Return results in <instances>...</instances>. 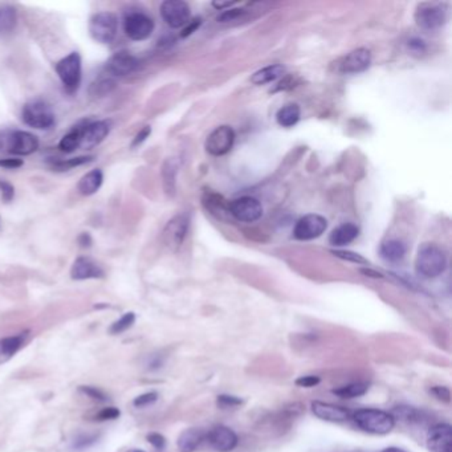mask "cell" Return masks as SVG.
Listing matches in <instances>:
<instances>
[{"label":"cell","mask_w":452,"mask_h":452,"mask_svg":"<svg viewBox=\"0 0 452 452\" xmlns=\"http://www.w3.org/2000/svg\"><path fill=\"white\" fill-rule=\"evenodd\" d=\"M447 267V256L442 247L434 243H424L419 247L416 259V270L426 279H434L442 275Z\"/></svg>","instance_id":"obj_1"},{"label":"cell","mask_w":452,"mask_h":452,"mask_svg":"<svg viewBox=\"0 0 452 452\" xmlns=\"http://www.w3.org/2000/svg\"><path fill=\"white\" fill-rule=\"evenodd\" d=\"M353 420L360 429L370 434H389L396 426L394 416L377 409L358 410L353 414Z\"/></svg>","instance_id":"obj_2"},{"label":"cell","mask_w":452,"mask_h":452,"mask_svg":"<svg viewBox=\"0 0 452 452\" xmlns=\"http://www.w3.org/2000/svg\"><path fill=\"white\" fill-rule=\"evenodd\" d=\"M39 149L36 136L23 130L0 131V150L17 155H30Z\"/></svg>","instance_id":"obj_3"},{"label":"cell","mask_w":452,"mask_h":452,"mask_svg":"<svg viewBox=\"0 0 452 452\" xmlns=\"http://www.w3.org/2000/svg\"><path fill=\"white\" fill-rule=\"evenodd\" d=\"M21 118L25 125L34 129H50L54 125V113L51 105L43 100H32L21 110Z\"/></svg>","instance_id":"obj_4"},{"label":"cell","mask_w":452,"mask_h":452,"mask_svg":"<svg viewBox=\"0 0 452 452\" xmlns=\"http://www.w3.org/2000/svg\"><path fill=\"white\" fill-rule=\"evenodd\" d=\"M56 73L58 74L64 89L73 94L77 92L80 83H81V73H83V65H81V56L78 52L65 56L56 64Z\"/></svg>","instance_id":"obj_5"},{"label":"cell","mask_w":452,"mask_h":452,"mask_svg":"<svg viewBox=\"0 0 452 452\" xmlns=\"http://www.w3.org/2000/svg\"><path fill=\"white\" fill-rule=\"evenodd\" d=\"M118 28V19L113 12H98L89 21V34L97 43L109 44L114 40Z\"/></svg>","instance_id":"obj_6"},{"label":"cell","mask_w":452,"mask_h":452,"mask_svg":"<svg viewBox=\"0 0 452 452\" xmlns=\"http://www.w3.org/2000/svg\"><path fill=\"white\" fill-rule=\"evenodd\" d=\"M234 142H235L234 129L224 125V127H217L208 134L204 147L208 154L220 157L227 154L233 149Z\"/></svg>","instance_id":"obj_7"},{"label":"cell","mask_w":452,"mask_h":452,"mask_svg":"<svg viewBox=\"0 0 452 452\" xmlns=\"http://www.w3.org/2000/svg\"><path fill=\"white\" fill-rule=\"evenodd\" d=\"M228 211L239 222L253 223L263 215V206L252 197H243L228 204Z\"/></svg>","instance_id":"obj_8"},{"label":"cell","mask_w":452,"mask_h":452,"mask_svg":"<svg viewBox=\"0 0 452 452\" xmlns=\"http://www.w3.org/2000/svg\"><path fill=\"white\" fill-rule=\"evenodd\" d=\"M190 14V6L183 0H166L161 4V17L171 28L189 24Z\"/></svg>","instance_id":"obj_9"},{"label":"cell","mask_w":452,"mask_h":452,"mask_svg":"<svg viewBox=\"0 0 452 452\" xmlns=\"http://www.w3.org/2000/svg\"><path fill=\"white\" fill-rule=\"evenodd\" d=\"M327 222L324 217L317 214H309L297 220L293 236L297 240H312L320 237L325 233Z\"/></svg>","instance_id":"obj_10"},{"label":"cell","mask_w":452,"mask_h":452,"mask_svg":"<svg viewBox=\"0 0 452 452\" xmlns=\"http://www.w3.org/2000/svg\"><path fill=\"white\" fill-rule=\"evenodd\" d=\"M124 28L129 39L142 41L151 36L154 31V21L142 12H131L125 18Z\"/></svg>","instance_id":"obj_11"},{"label":"cell","mask_w":452,"mask_h":452,"mask_svg":"<svg viewBox=\"0 0 452 452\" xmlns=\"http://www.w3.org/2000/svg\"><path fill=\"white\" fill-rule=\"evenodd\" d=\"M416 24L424 30L440 28L447 20V10L442 4H423L416 14Z\"/></svg>","instance_id":"obj_12"},{"label":"cell","mask_w":452,"mask_h":452,"mask_svg":"<svg viewBox=\"0 0 452 452\" xmlns=\"http://www.w3.org/2000/svg\"><path fill=\"white\" fill-rule=\"evenodd\" d=\"M190 226V217L186 214H180L173 217L163 231V241L171 250H178L187 235Z\"/></svg>","instance_id":"obj_13"},{"label":"cell","mask_w":452,"mask_h":452,"mask_svg":"<svg viewBox=\"0 0 452 452\" xmlns=\"http://www.w3.org/2000/svg\"><path fill=\"white\" fill-rule=\"evenodd\" d=\"M430 452H452V429L450 424H435L427 434Z\"/></svg>","instance_id":"obj_14"},{"label":"cell","mask_w":452,"mask_h":452,"mask_svg":"<svg viewBox=\"0 0 452 452\" xmlns=\"http://www.w3.org/2000/svg\"><path fill=\"white\" fill-rule=\"evenodd\" d=\"M140 67V61L137 57L129 52H117L113 54L107 63V69L110 74L117 77H125L136 72Z\"/></svg>","instance_id":"obj_15"},{"label":"cell","mask_w":452,"mask_h":452,"mask_svg":"<svg viewBox=\"0 0 452 452\" xmlns=\"http://www.w3.org/2000/svg\"><path fill=\"white\" fill-rule=\"evenodd\" d=\"M110 131L109 121H94L81 127V146L84 149H92L100 145Z\"/></svg>","instance_id":"obj_16"},{"label":"cell","mask_w":452,"mask_h":452,"mask_svg":"<svg viewBox=\"0 0 452 452\" xmlns=\"http://www.w3.org/2000/svg\"><path fill=\"white\" fill-rule=\"evenodd\" d=\"M372 64V54L366 48H357L345 56L340 63V72L350 74V73H361L366 71Z\"/></svg>","instance_id":"obj_17"},{"label":"cell","mask_w":452,"mask_h":452,"mask_svg":"<svg viewBox=\"0 0 452 452\" xmlns=\"http://www.w3.org/2000/svg\"><path fill=\"white\" fill-rule=\"evenodd\" d=\"M208 442L217 452H230L237 444V436L230 427L217 426L210 431Z\"/></svg>","instance_id":"obj_18"},{"label":"cell","mask_w":452,"mask_h":452,"mask_svg":"<svg viewBox=\"0 0 452 452\" xmlns=\"http://www.w3.org/2000/svg\"><path fill=\"white\" fill-rule=\"evenodd\" d=\"M73 280H89V279H101L104 277L103 268L93 261L91 257H77L73 263L71 270Z\"/></svg>","instance_id":"obj_19"},{"label":"cell","mask_w":452,"mask_h":452,"mask_svg":"<svg viewBox=\"0 0 452 452\" xmlns=\"http://www.w3.org/2000/svg\"><path fill=\"white\" fill-rule=\"evenodd\" d=\"M313 414L326 422H345L350 418V411L343 406L314 400L312 403Z\"/></svg>","instance_id":"obj_20"},{"label":"cell","mask_w":452,"mask_h":452,"mask_svg":"<svg viewBox=\"0 0 452 452\" xmlns=\"http://www.w3.org/2000/svg\"><path fill=\"white\" fill-rule=\"evenodd\" d=\"M358 227L353 223H344L334 228L329 236V243L334 247H343L352 243L358 236Z\"/></svg>","instance_id":"obj_21"},{"label":"cell","mask_w":452,"mask_h":452,"mask_svg":"<svg viewBox=\"0 0 452 452\" xmlns=\"http://www.w3.org/2000/svg\"><path fill=\"white\" fill-rule=\"evenodd\" d=\"M27 332L20 333L18 336H10L0 340V363L10 361L24 344L27 338Z\"/></svg>","instance_id":"obj_22"},{"label":"cell","mask_w":452,"mask_h":452,"mask_svg":"<svg viewBox=\"0 0 452 452\" xmlns=\"http://www.w3.org/2000/svg\"><path fill=\"white\" fill-rule=\"evenodd\" d=\"M103 181H104V174L100 169H96V170H92L88 174H85L80 182H78V191L81 195H85V197H89V195H93L96 194L101 184H103Z\"/></svg>","instance_id":"obj_23"},{"label":"cell","mask_w":452,"mask_h":452,"mask_svg":"<svg viewBox=\"0 0 452 452\" xmlns=\"http://www.w3.org/2000/svg\"><path fill=\"white\" fill-rule=\"evenodd\" d=\"M204 439V433L200 429L184 430L178 438V449L181 452L195 451Z\"/></svg>","instance_id":"obj_24"},{"label":"cell","mask_w":452,"mask_h":452,"mask_svg":"<svg viewBox=\"0 0 452 452\" xmlns=\"http://www.w3.org/2000/svg\"><path fill=\"white\" fill-rule=\"evenodd\" d=\"M406 255V246L399 240H387L380 247V256L390 263H397Z\"/></svg>","instance_id":"obj_25"},{"label":"cell","mask_w":452,"mask_h":452,"mask_svg":"<svg viewBox=\"0 0 452 452\" xmlns=\"http://www.w3.org/2000/svg\"><path fill=\"white\" fill-rule=\"evenodd\" d=\"M284 73H286V68L283 65L275 64V65L266 67V68L253 73L251 81L255 85H264V84H268V83L275 81L276 78L281 77Z\"/></svg>","instance_id":"obj_26"},{"label":"cell","mask_w":452,"mask_h":452,"mask_svg":"<svg viewBox=\"0 0 452 452\" xmlns=\"http://www.w3.org/2000/svg\"><path fill=\"white\" fill-rule=\"evenodd\" d=\"M300 116H301L300 107L296 104H290V105L283 107L277 111L276 120L280 127H292L299 122Z\"/></svg>","instance_id":"obj_27"},{"label":"cell","mask_w":452,"mask_h":452,"mask_svg":"<svg viewBox=\"0 0 452 452\" xmlns=\"http://www.w3.org/2000/svg\"><path fill=\"white\" fill-rule=\"evenodd\" d=\"M18 21L17 10L11 6L0 7V36H6L14 31Z\"/></svg>","instance_id":"obj_28"},{"label":"cell","mask_w":452,"mask_h":452,"mask_svg":"<svg viewBox=\"0 0 452 452\" xmlns=\"http://www.w3.org/2000/svg\"><path fill=\"white\" fill-rule=\"evenodd\" d=\"M81 127L72 129L68 134H65L58 142V149L64 153H73L76 149L81 146Z\"/></svg>","instance_id":"obj_29"},{"label":"cell","mask_w":452,"mask_h":452,"mask_svg":"<svg viewBox=\"0 0 452 452\" xmlns=\"http://www.w3.org/2000/svg\"><path fill=\"white\" fill-rule=\"evenodd\" d=\"M369 390V385L366 383H352L347 386H343L340 389L333 390V394L341 398H357L361 397Z\"/></svg>","instance_id":"obj_30"},{"label":"cell","mask_w":452,"mask_h":452,"mask_svg":"<svg viewBox=\"0 0 452 452\" xmlns=\"http://www.w3.org/2000/svg\"><path fill=\"white\" fill-rule=\"evenodd\" d=\"M175 174H177V164L173 160L166 161L163 164L162 175L164 190L169 194L174 193L175 189Z\"/></svg>","instance_id":"obj_31"},{"label":"cell","mask_w":452,"mask_h":452,"mask_svg":"<svg viewBox=\"0 0 452 452\" xmlns=\"http://www.w3.org/2000/svg\"><path fill=\"white\" fill-rule=\"evenodd\" d=\"M114 88H116V81L114 80L108 78V77H103V78H98L96 83L92 84L89 92H91L92 96L103 97V96H107Z\"/></svg>","instance_id":"obj_32"},{"label":"cell","mask_w":452,"mask_h":452,"mask_svg":"<svg viewBox=\"0 0 452 452\" xmlns=\"http://www.w3.org/2000/svg\"><path fill=\"white\" fill-rule=\"evenodd\" d=\"M136 321V314L133 312H129V313H125L120 320H117L116 323H113L109 332L111 334H121L124 332H127L129 327H131L133 324Z\"/></svg>","instance_id":"obj_33"},{"label":"cell","mask_w":452,"mask_h":452,"mask_svg":"<svg viewBox=\"0 0 452 452\" xmlns=\"http://www.w3.org/2000/svg\"><path fill=\"white\" fill-rule=\"evenodd\" d=\"M391 416L398 419H402L405 422H416L419 419V416L420 413L416 410L414 407H409V406H398L394 409L393 414Z\"/></svg>","instance_id":"obj_34"},{"label":"cell","mask_w":452,"mask_h":452,"mask_svg":"<svg viewBox=\"0 0 452 452\" xmlns=\"http://www.w3.org/2000/svg\"><path fill=\"white\" fill-rule=\"evenodd\" d=\"M91 161L92 157H77V158L67 160V161H57V162L54 163V169L60 170V171H64V170L73 169V167L85 164V163L91 162Z\"/></svg>","instance_id":"obj_35"},{"label":"cell","mask_w":452,"mask_h":452,"mask_svg":"<svg viewBox=\"0 0 452 452\" xmlns=\"http://www.w3.org/2000/svg\"><path fill=\"white\" fill-rule=\"evenodd\" d=\"M332 253L343 260H346V261H352V263H356V264H367L369 261L362 257L361 255L356 252H350V251H332Z\"/></svg>","instance_id":"obj_36"},{"label":"cell","mask_w":452,"mask_h":452,"mask_svg":"<svg viewBox=\"0 0 452 452\" xmlns=\"http://www.w3.org/2000/svg\"><path fill=\"white\" fill-rule=\"evenodd\" d=\"M80 391L85 396H88L89 398L94 399V400H100V402H104L107 400V396L103 390L97 389V387H93V386H80Z\"/></svg>","instance_id":"obj_37"},{"label":"cell","mask_w":452,"mask_h":452,"mask_svg":"<svg viewBox=\"0 0 452 452\" xmlns=\"http://www.w3.org/2000/svg\"><path fill=\"white\" fill-rule=\"evenodd\" d=\"M246 14L244 10H239V8H234V10H228L222 12L217 17V21L220 23H228V21H234L236 19L241 18Z\"/></svg>","instance_id":"obj_38"},{"label":"cell","mask_w":452,"mask_h":452,"mask_svg":"<svg viewBox=\"0 0 452 452\" xmlns=\"http://www.w3.org/2000/svg\"><path fill=\"white\" fill-rule=\"evenodd\" d=\"M157 398H158V394L157 393H154V391L146 393V394H142V396H140V397L134 399L133 405L136 407H145V406H149V405L154 403L157 400Z\"/></svg>","instance_id":"obj_39"},{"label":"cell","mask_w":452,"mask_h":452,"mask_svg":"<svg viewBox=\"0 0 452 452\" xmlns=\"http://www.w3.org/2000/svg\"><path fill=\"white\" fill-rule=\"evenodd\" d=\"M120 416H121V411L117 407H107V409H103L96 416V419L97 420H113V419H117Z\"/></svg>","instance_id":"obj_40"},{"label":"cell","mask_w":452,"mask_h":452,"mask_svg":"<svg viewBox=\"0 0 452 452\" xmlns=\"http://www.w3.org/2000/svg\"><path fill=\"white\" fill-rule=\"evenodd\" d=\"M321 382V378L317 376H303L296 380V385L299 387H314Z\"/></svg>","instance_id":"obj_41"},{"label":"cell","mask_w":452,"mask_h":452,"mask_svg":"<svg viewBox=\"0 0 452 452\" xmlns=\"http://www.w3.org/2000/svg\"><path fill=\"white\" fill-rule=\"evenodd\" d=\"M431 393H433L435 398H438L439 400H443V402H450L451 400V393L444 386H434L431 389Z\"/></svg>","instance_id":"obj_42"},{"label":"cell","mask_w":452,"mask_h":452,"mask_svg":"<svg viewBox=\"0 0 452 452\" xmlns=\"http://www.w3.org/2000/svg\"><path fill=\"white\" fill-rule=\"evenodd\" d=\"M241 399L233 396H219L217 397V405L222 407H233V406H239L241 405Z\"/></svg>","instance_id":"obj_43"},{"label":"cell","mask_w":452,"mask_h":452,"mask_svg":"<svg viewBox=\"0 0 452 452\" xmlns=\"http://www.w3.org/2000/svg\"><path fill=\"white\" fill-rule=\"evenodd\" d=\"M0 190H1V197L6 202L14 200V186L10 184L8 182H0Z\"/></svg>","instance_id":"obj_44"},{"label":"cell","mask_w":452,"mask_h":452,"mask_svg":"<svg viewBox=\"0 0 452 452\" xmlns=\"http://www.w3.org/2000/svg\"><path fill=\"white\" fill-rule=\"evenodd\" d=\"M147 440H149V443L153 444L157 450H162L163 447H164V443H166V440H164V438H163L162 435L157 434V433L147 435Z\"/></svg>","instance_id":"obj_45"},{"label":"cell","mask_w":452,"mask_h":452,"mask_svg":"<svg viewBox=\"0 0 452 452\" xmlns=\"http://www.w3.org/2000/svg\"><path fill=\"white\" fill-rule=\"evenodd\" d=\"M409 50L414 54H423L426 51V44L420 39H413L409 41Z\"/></svg>","instance_id":"obj_46"},{"label":"cell","mask_w":452,"mask_h":452,"mask_svg":"<svg viewBox=\"0 0 452 452\" xmlns=\"http://www.w3.org/2000/svg\"><path fill=\"white\" fill-rule=\"evenodd\" d=\"M150 133H151V127H145L137 136H136V138H134V141H133V144H131V147H136V146L141 145L144 141H145L146 138L150 136Z\"/></svg>","instance_id":"obj_47"},{"label":"cell","mask_w":452,"mask_h":452,"mask_svg":"<svg viewBox=\"0 0 452 452\" xmlns=\"http://www.w3.org/2000/svg\"><path fill=\"white\" fill-rule=\"evenodd\" d=\"M21 166H23L21 160H17V158L0 160V167H4V169H19Z\"/></svg>","instance_id":"obj_48"},{"label":"cell","mask_w":452,"mask_h":452,"mask_svg":"<svg viewBox=\"0 0 452 452\" xmlns=\"http://www.w3.org/2000/svg\"><path fill=\"white\" fill-rule=\"evenodd\" d=\"M200 25V20H194V21H191L184 30H183V32H182V36L186 37L189 36V35H191L198 27Z\"/></svg>","instance_id":"obj_49"},{"label":"cell","mask_w":452,"mask_h":452,"mask_svg":"<svg viewBox=\"0 0 452 452\" xmlns=\"http://www.w3.org/2000/svg\"><path fill=\"white\" fill-rule=\"evenodd\" d=\"M78 243L81 244V247H89L92 244V239L89 234H83L78 237Z\"/></svg>","instance_id":"obj_50"},{"label":"cell","mask_w":452,"mask_h":452,"mask_svg":"<svg viewBox=\"0 0 452 452\" xmlns=\"http://www.w3.org/2000/svg\"><path fill=\"white\" fill-rule=\"evenodd\" d=\"M234 4H235L234 1H231V3H230V1H227V3H220V1H219V3H217V1L213 3V6H214L215 8H217V10H223V8H226V7H231V6H234Z\"/></svg>","instance_id":"obj_51"},{"label":"cell","mask_w":452,"mask_h":452,"mask_svg":"<svg viewBox=\"0 0 452 452\" xmlns=\"http://www.w3.org/2000/svg\"><path fill=\"white\" fill-rule=\"evenodd\" d=\"M361 272L363 273V275H366V276H372V277H382V275H380V273H378V272L372 271V270H361Z\"/></svg>","instance_id":"obj_52"},{"label":"cell","mask_w":452,"mask_h":452,"mask_svg":"<svg viewBox=\"0 0 452 452\" xmlns=\"http://www.w3.org/2000/svg\"><path fill=\"white\" fill-rule=\"evenodd\" d=\"M382 452H405L402 451V450H399V449H396V447H390V449H386V450H383Z\"/></svg>","instance_id":"obj_53"},{"label":"cell","mask_w":452,"mask_h":452,"mask_svg":"<svg viewBox=\"0 0 452 452\" xmlns=\"http://www.w3.org/2000/svg\"><path fill=\"white\" fill-rule=\"evenodd\" d=\"M133 452H145V451H141V450H134Z\"/></svg>","instance_id":"obj_54"}]
</instances>
